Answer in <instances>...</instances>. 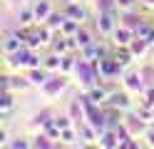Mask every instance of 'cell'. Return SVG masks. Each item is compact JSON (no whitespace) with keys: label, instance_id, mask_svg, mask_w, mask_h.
<instances>
[{"label":"cell","instance_id":"6da1fadb","mask_svg":"<svg viewBox=\"0 0 154 149\" xmlns=\"http://www.w3.org/2000/svg\"><path fill=\"white\" fill-rule=\"evenodd\" d=\"M65 87H67V75H62V72H52L50 79H47V82H45L40 89H42L45 97L52 99V97H57V95H62Z\"/></svg>","mask_w":154,"mask_h":149},{"label":"cell","instance_id":"7a4b0ae2","mask_svg":"<svg viewBox=\"0 0 154 149\" xmlns=\"http://www.w3.org/2000/svg\"><path fill=\"white\" fill-rule=\"evenodd\" d=\"M122 85H124V89H127L129 95H144V89H147V79H144V75L142 72H127L122 77Z\"/></svg>","mask_w":154,"mask_h":149},{"label":"cell","instance_id":"3957f363","mask_svg":"<svg viewBox=\"0 0 154 149\" xmlns=\"http://www.w3.org/2000/svg\"><path fill=\"white\" fill-rule=\"evenodd\" d=\"M119 20H117V13H100L97 15V33L102 37H112V33L117 30Z\"/></svg>","mask_w":154,"mask_h":149},{"label":"cell","instance_id":"277c9868","mask_svg":"<svg viewBox=\"0 0 154 149\" xmlns=\"http://www.w3.org/2000/svg\"><path fill=\"white\" fill-rule=\"evenodd\" d=\"M124 124L129 127V132L134 137H139V134H144L149 129V122L144 117H139V112H127V114H124Z\"/></svg>","mask_w":154,"mask_h":149},{"label":"cell","instance_id":"5b68a950","mask_svg":"<svg viewBox=\"0 0 154 149\" xmlns=\"http://www.w3.org/2000/svg\"><path fill=\"white\" fill-rule=\"evenodd\" d=\"M0 79H3V89H13V92H25L27 87H32L30 79H27V75H25V77H20V75H17V77L3 75Z\"/></svg>","mask_w":154,"mask_h":149},{"label":"cell","instance_id":"8992f818","mask_svg":"<svg viewBox=\"0 0 154 149\" xmlns=\"http://www.w3.org/2000/svg\"><path fill=\"white\" fill-rule=\"evenodd\" d=\"M129 97H132V95L127 92V89H124V92H119V89H117V92H112V95H109L107 104L117 107V109H122V112L127 114V112H132V99H129Z\"/></svg>","mask_w":154,"mask_h":149},{"label":"cell","instance_id":"52a82bcc","mask_svg":"<svg viewBox=\"0 0 154 149\" xmlns=\"http://www.w3.org/2000/svg\"><path fill=\"white\" fill-rule=\"evenodd\" d=\"M112 40H114V45H117V47H127L132 40H134V30L127 27V25H117V30L112 33Z\"/></svg>","mask_w":154,"mask_h":149},{"label":"cell","instance_id":"ba28073f","mask_svg":"<svg viewBox=\"0 0 154 149\" xmlns=\"http://www.w3.org/2000/svg\"><path fill=\"white\" fill-rule=\"evenodd\" d=\"M25 75H27V79H30V85H32V87H42L47 79H50L52 72H47L45 67H32V70H27Z\"/></svg>","mask_w":154,"mask_h":149},{"label":"cell","instance_id":"9c48e42d","mask_svg":"<svg viewBox=\"0 0 154 149\" xmlns=\"http://www.w3.org/2000/svg\"><path fill=\"white\" fill-rule=\"evenodd\" d=\"M67 114H70L72 119H75V124H80V122H85V104H82V99H80V95H77L72 102H70V107H67Z\"/></svg>","mask_w":154,"mask_h":149},{"label":"cell","instance_id":"30bf717a","mask_svg":"<svg viewBox=\"0 0 154 149\" xmlns=\"http://www.w3.org/2000/svg\"><path fill=\"white\" fill-rule=\"evenodd\" d=\"M97 144L104 147V149H119V137H117L114 129H104V132L100 134V142Z\"/></svg>","mask_w":154,"mask_h":149},{"label":"cell","instance_id":"8fae6325","mask_svg":"<svg viewBox=\"0 0 154 149\" xmlns=\"http://www.w3.org/2000/svg\"><path fill=\"white\" fill-rule=\"evenodd\" d=\"M25 42H23V37H17V33H8V37H5V42H3V52L5 55H13V52H17Z\"/></svg>","mask_w":154,"mask_h":149},{"label":"cell","instance_id":"7c38bea8","mask_svg":"<svg viewBox=\"0 0 154 149\" xmlns=\"http://www.w3.org/2000/svg\"><path fill=\"white\" fill-rule=\"evenodd\" d=\"M32 8H35V17H37V23H45V20L52 15V3H50V0H37Z\"/></svg>","mask_w":154,"mask_h":149},{"label":"cell","instance_id":"4fadbf2b","mask_svg":"<svg viewBox=\"0 0 154 149\" xmlns=\"http://www.w3.org/2000/svg\"><path fill=\"white\" fill-rule=\"evenodd\" d=\"M65 15H67V17H72V20H80V23H85V20H87V13H85V8L77 3V0H75V3H67V5H65Z\"/></svg>","mask_w":154,"mask_h":149},{"label":"cell","instance_id":"5bb4252c","mask_svg":"<svg viewBox=\"0 0 154 149\" xmlns=\"http://www.w3.org/2000/svg\"><path fill=\"white\" fill-rule=\"evenodd\" d=\"M15 99H13V89H3V99H0V117L8 119V114L13 112Z\"/></svg>","mask_w":154,"mask_h":149},{"label":"cell","instance_id":"9a60e30c","mask_svg":"<svg viewBox=\"0 0 154 149\" xmlns=\"http://www.w3.org/2000/svg\"><path fill=\"white\" fill-rule=\"evenodd\" d=\"M119 20H122V25H127V27H132V30H134V35H137V27L144 23V17H142V15H137L134 10H124V15H122Z\"/></svg>","mask_w":154,"mask_h":149},{"label":"cell","instance_id":"2e32d148","mask_svg":"<svg viewBox=\"0 0 154 149\" xmlns=\"http://www.w3.org/2000/svg\"><path fill=\"white\" fill-rule=\"evenodd\" d=\"M149 47H152V45H149V40H144V37H139V35H134V40L129 42V50H132V55H134V57H142Z\"/></svg>","mask_w":154,"mask_h":149},{"label":"cell","instance_id":"e0dca14e","mask_svg":"<svg viewBox=\"0 0 154 149\" xmlns=\"http://www.w3.org/2000/svg\"><path fill=\"white\" fill-rule=\"evenodd\" d=\"M65 20H67L65 10H62V13H57V10H52V15H50V17L45 20V25L50 27L52 33H60V30H62V23H65Z\"/></svg>","mask_w":154,"mask_h":149},{"label":"cell","instance_id":"ac0fdd59","mask_svg":"<svg viewBox=\"0 0 154 149\" xmlns=\"http://www.w3.org/2000/svg\"><path fill=\"white\" fill-rule=\"evenodd\" d=\"M52 119H55V112H52V109H42V112H37L35 119H32V129H40V132H42V127H45L47 122H52Z\"/></svg>","mask_w":154,"mask_h":149},{"label":"cell","instance_id":"d6986e66","mask_svg":"<svg viewBox=\"0 0 154 149\" xmlns=\"http://www.w3.org/2000/svg\"><path fill=\"white\" fill-rule=\"evenodd\" d=\"M114 60H117V62H119L124 70H127V67L132 65V60H137V57L132 55V50H129V45H127V47H117V52H114Z\"/></svg>","mask_w":154,"mask_h":149},{"label":"cell","instance_id":"ffe728a7","mask_svg":"<svg viewBox=\"0 0 154 149\" xmlns=\"http://www.w3.org/2000/svg\"><path fill=\"white\" fill-rule=\"evenodd\" d=\"M42 67L47 70V72H60V67H62V55H57V52L47 55V57L42 60Z\"/></svg>","mask_w":154,"mask_h":149},{"label":"cell","instance_id":"44dd1931","mask_svg":"<svg viewBox=\"0 0 154 149\" xmlns=\"http://www.w3.org/2000/svg\"><path fill=\"white\" fill-rule=\"evenodd\" d=\"M80 20H72V17H67L65 20V23H62V30H60V33L65 35V37H75L77 35V30H80Z\"/></svg>","mask_w":154,"mask_h":149},{"label":"cell","instance_id":"7402d4cb","mask_svg":"<svg viewBox=\"0 0 154 149\" xmlns=\"http://www.w3.org/2000/svg\"><path fill=\"white\" fill-rule=\"evenodd\" d=\"M17 20H20V25H32L37 23V17H35V8H20V13H17Z\"/></svg>","mask_w":154,"mask_h":149},{"label":"cell","instance_id":"603a6c76","mask_svg":"<svg viewBox=\"0 0 154 149\" xmlns=\"http://www.w3.org/2000/svg\"><path fill=\"white\" fill-rule=\"evenodd\" d=\"M77 60H80V57L62 55V67H60V72H62V75H72V72H75V67H77Z\"/></svg>","mask_w":154,"mask_h":149},{"label":"cell","instance_id":"cb8c5ba5","mask_svg":"<svg viewBox=\"0 0 154 149\" xmlns=\"http://www.w3.org/2000/svg\"><path fill=\"white\" fill-rule=\"evenodd\" d=\"M55 144H57V142H55V139H50L45 132L37 134V137L32 139V147H35V149H50V147H55Z\"/></svg>","mask_w":154,"mask_h":149},{"label":"cell","instance_id":"d4e9b609","mask_svg":"<svg viewBox=\"0 0 154 149\" xmlns=\"http://www.w3.org/2000/svg\"><path fill=\"white\" fill-rule=\"evenodd\" d=\"M75 37H77V42H80V47L90 45L92 40H94V37H92V33H90V30L85 27V25H80V30H77V35H75Z\"/></svg>","mask_w":154,"mask_h":149},{"label":"cell","instance_id":"484cf974","mask_svg":"<svg viewBox=\"0 0 154 149\" xmlns=\"http://www.w3.org/2000/svg\"><path fill=\"white\" fill-rule=\"evenodd\" d=\"M117 0H97V10L100 13H117Z\"/></svg>","mask_w":154,"mask_h":149},{"label":"cell","instance_id":"4316f807","mask_svg":"<svg viewBox=\"0 0 154 149\" xmlns=\"http://www.w3.org/2000/svg\"><path fill=\"white\" fill-rule=\"evenodd\" d=\"M137 35L144 37V40H152V35H154V25H152V23H142V25L137 27Z\"/></svg>","mask_w":154,"mask_h":149},{"label":"cell","instance_id":"83f0119b","mask_svg":"<svg viewBox=\"0 0 154 149\" xmlns=\"http://www.w3.org/2000/svg\"><path fill=\"white\" fill-rule=\"evenodd\" d=\"M52 122L60 127V129H65V127H72V124H75V119H72L70 114H55V119H52Z\"/></svg>","mask_w":154,"mask_h":149},{"label":"cell","instance_id":"f1b7e54d","mask_svg":"<svg viewBox=\"0 0 154 149\" xmlns=\"http://www.w3.org/2000/svg\"><path fill=\"white\" fill-rule=\"evenodd\" d=\"M32 147V139H25V137H17L15 142H10V149H27Z\"/></svg>","mask_w":154,"mask_h":149},{"label":"cell","instance_id":"f546056e","mask_svg":"<svg viewBox=\"0 0 154 149\" xmlns=\"http://www.w3.org/2000/svg\"><path fill=\"white\" fill-rule=\"evenodd\" d=\"M119 10H134V5H137V0H117Z\"/></svg>","mask_w":154,"mask_h":149},{"label":"cell","instance_id":"4dcf8cb0","mask_svg":"<svg viewBox=\"0 0 154 149\" xmlns=\"http://www.w3.org/2000/svg\"><path fill=\"white\" fill-rule=\"evenodd\" d=\"M144 139H147V144H149V147H154V129H152V127L144 132Z\"/></svg>","mask_w":154,"mask_h":149},{"label":"cell","instance_id":"1f68e13d","mask_svg":"<svg viewBox=\"0 0 154 149\" xmlns=\"http://www.w3.org/2000/svg\"><path fill=\"white\" fill-rule=\"evenodd\" d=\"M0 144H10V142H8V132H5V129H0Z\"/></svg>","mask_w":154,"mask_h":149},{"label":"cell","instance_id":"d6a6232c","mask_svg":"<svg viewBox=\"0 0 154 149\" xmlns=\"http://www.w3.org/2000/svg\"><path fill=\"white\" fill-rule=\"evenodd\" d=\"M142 3L147 5V8H154V0H142Z\"/></svg>","mask_w":154,"mask_h":149},{"label":"cell","instance_id":"836d02e7","mask_svg":"<svg viewBox=\"0 0 154 149\" xmlns=\"http://www.w3.org/2000/svg\"><path fill=\"white\" fill-rule=\"evenodd\" d=\"M8 3H15V0H8Z\"/></svg>","mask_w":154,"mask_h":149},{"label":"cell","instance_id":"e575fe53","mask_svg":"<svg viewBox=\"0 0 154 149\" xmlns=\"http://www.w3.org/2000/svg\"><path fill=\"white\" fill-rule=\"evenodd\" d=\"M67 3H75V0H67Z\"/></svg>","mask_w":154,"mask_h":149}]
</instances>
